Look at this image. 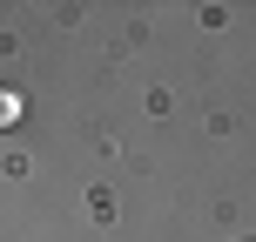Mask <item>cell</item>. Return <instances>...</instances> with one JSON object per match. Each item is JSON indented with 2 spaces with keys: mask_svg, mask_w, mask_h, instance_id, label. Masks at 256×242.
<instances>
[{
  "mask_svg": "<svg viewBox=\"0 0 256 242\" xmlns=\"http://www.w3.org/2000/svg\"><path fill=\"white\" fill-rule=\"evenodd\" d=\"M14 121H20V94H7V88H0V128H14Z\"/></svg>",
  "mask_w": 256,
  "mask_h": 242,
  "instance_id": "6da1fadb",
  "label": "cell"
}]
</instances>
